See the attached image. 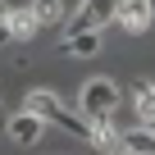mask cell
Returning <instances> with one entry per match:
<instances>
[{"label":"cell","instance_id":"4fadbf2b","mask_svg":"<svg viewBox=\"0 0 155 155\" xmlns=\"http://www.w3.org/2000/svg\"><path fill=\"white\" fill-rule=\"evenodd\" d=\"M119 155H128V150H123V146H119Z\"/></svg>","mask_w":155,"mask_h":155},{"label":"cell","instance_id":"ba28073f","mask_svg":"<svg viewBox=\"0 0 155 155\" xmlns=\"http://www.w3.org/2000/svg\"><path fill=\"white\" fill-rule=\"evenodd\" d=\"M32 18H37V28H50L64 18V9H59V0H32Z\"/></svg>","mask_w":155,"mask_h":155},{"label":"cell","instance_id":"9c48e42d","mask_svg":"<svg viewBox=\"0 0 155 155\" xmlns=\"http://www.w3.org/2000/svg\"><path fill=\"white\" fill-rule=\"evenodd\" d=\"M37 32V18H32V9H14V18H9V37L14 41H28Z\"/></svg>","mask_w":155,"mask_h":155},{"label":"cell","instance_id":"7c38bea8","mask_svg":"<svg viewBox=\"0 0 155 155\" xmlns=\"http://www.w3.org/2000/svg\"><path fill=\"white\" fill-rule=\"evenodd\" d=\"M146 5H150V14H155V0H146Z\"/></svg>","mask_w":155,"mask_h":155},{"label":"cell","instance_id":"5b68a950","mask_svg":"<svg viewBox=\"0 0 155 155\" xmlns=\"http://www.w3.org/2000/svg\"><path fill=\"white\" fill-rule=\"evenodd\" d=\"M119 146L128 155H155V128H128L119 137Z\"/></svg>","mask_w":155,"mask_h":155},{"label":"cell","instance_id":"8fae6325","mask_svg":"<svg viewBox=\"0 0 155 155\" xmlns=\"http://www.w3.org/2000/svg\"><path fill=\"white\" fill-rule=\"evenodd\" d=\"M9 18H14V9L0 0V41H14V37H9Z\"/></svg>","mask_w":155,"mask_h":155},{"label":"cell","instance_id":"277c9868","mask_svg":"<svg viewBox=\"0 0 155 155\" xmlns=\"http://www.w3.org/2000/svg\"><path fill=\"white\" fill-rule=\"evenodd\" d=\"M150 5H146V0H123V5H119V28L123 32H132V37H141L146 28H150Z\"/></svg>","mask_w":155,"mask_h":155},{"label":"cell","instance_id":"8992f818","mask_svg":"<svg viewBox=\"0 0 155 155\" xmlns=\"http://www.w3.org/2000/svg\"><path fill=\"white\" fill-rule=\"evenodd\" d=\"M41 128H46V123H41L37 114H28V110H23V114H18L14 123H9V137H14L18 146H32V141L41 137Z\"/></svg>","mask_w":155,"mask_h":155},{"label":"cell","instance_id":"7a4b0ae2","mask_svg":"<svg viewBox=\"0 0 155 155\" xmlns=\"http://www.w3.org/2000/svg\"><path fill=\"white\" fill-rule=\"evenodd\" d=\"M82 114L91 119V123H105L110 114H114V105H119V87L110 82V78H91V82H82Z\"/></svg>","mask_w":155,"mask_h":155},{"label":"cell","instance_id":"30bf717a","mask_svg":"<svg viewBox=\"0 0 155 155\" xmlns=\"http://www.w3.org/2000/svg\"><path fill=\"white\" fill-rule=\"evenodd\" d=\"M137 114L146 123H155V82H141L137 87Z\"/></svg>","mask_w":155,"mask_h":155},{"label":"cell","instance_id":"52a82bcc","mask_svg":"<svg viewBox=\"0 0 155 155\" xmlns=\"http://www.w3.org/2000/svg\"><path fill=\"white\" fill-rule=\"evenodd\" d=\"M101 50V32H68L64 55H96Z\"/></svg>","mask_w":155,"mask_h":155},{"label":"cell","instance_id":"6da1fadb","mask_svg":"<svg viewBox=\"0 0 155 155\" xmlns=\"http://www.w3.org/2000/svg\"><path fill=\"white\" fill-rule=\"evenodd\" d=\"M28 114H37L41 123H64L73 137H87V141H91V132H96V123H82L78 114H68V110L55 101V91H28Z\"/></svg>","mask_w":155,"mask_h":155},{"label":"cell","instance_id":"5bb4252c","mask_svg":"<svg viewBox=\"0 0 155 155\" xmlns=\"http://www.w3.org/2000/svg\"><path fill=\"white\" fill-rule=\"evenodd\" d=\"M150 128H155V123H150Z\"/></svg>","mask_w":155,"mask_h":155},{"label":"cell","instance_id":"3957f363","mask_svg":"<svg viewBox=\"0 0 155 155\" xmlns=\"http://www.w3.org/2000/svg\"><path fill=\"white\" fill-rule=\"evenodd\" d=\"M114 18H119V0H82L73 32H101V28L114 23Z\"/></svg>","mask_w":155,"mask_h":155}]
</instances>
